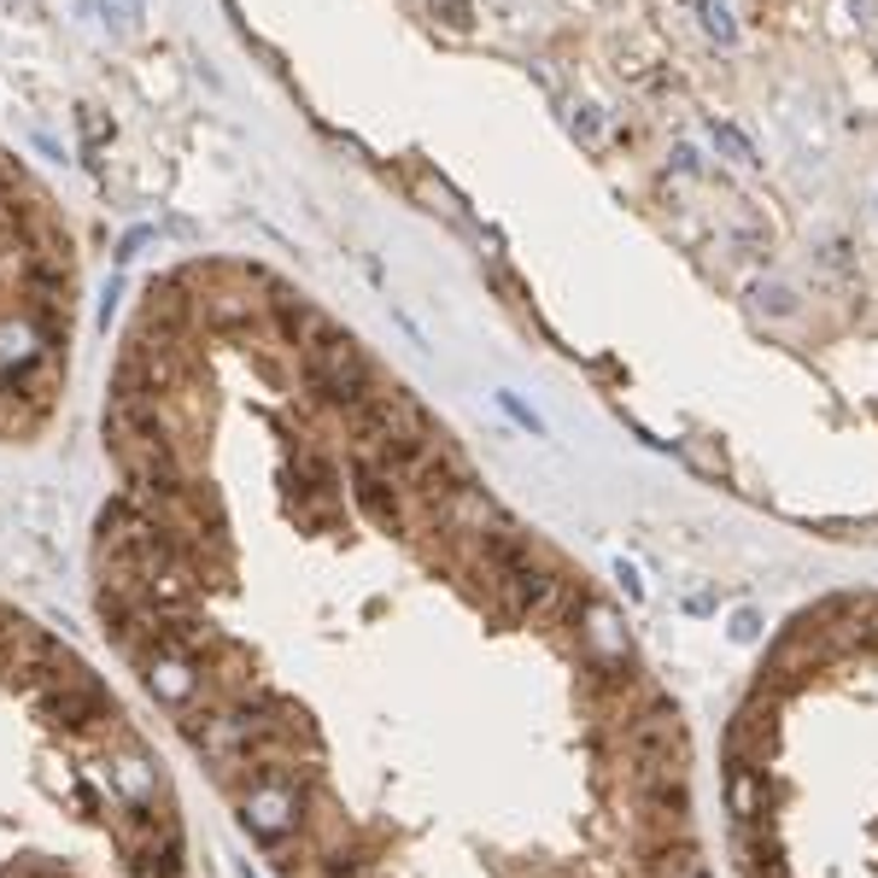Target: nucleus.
I'll list each match as a JSON object with an SVG mask.
<instances>
[{
	"instance_id": "obj_1",
	"label": "nucleus",
	"mask_w": 878,
	"mask_h": 878,
	"mask_svg": "<svg viewBox=\"0 0 878 878\" xmlns=\"http://www.w3.org/2000/svg\"><path fill=\"white\" fill-rule=\"evenodd\" d=\"M0 878H188L171 773L141 732L0 762Z\"/></svg>"
},
{
	"instance_id": "obj_2",
	"label": "nucleus",
	"mask_w": 878,
	"mask_h": 878,
	"mask_svg": "<svg viewBox=\"0 0 878 878\" xmlns=\"http://www.w3.org/2000/svg\"><path fill=\"white\" fill-rule=\"evenodd\" d=\"M708 135H715V147L732 164H744V171H755V164H762V153H755V141L738 124H726V117H708Z\"/></svg>"
},
{
	"instance_id": "obj_3",
	"label": "nucleus",
	"mask_w": 878,
	"mask_h": 878,
	"mask_svg": "<svg viewBox=\"0 0 878 878\" xmlns=\"http://www.w3.org/2000/svg\"><path fill=\"white\" fill-rule=\"evenodd\" d=\"M697 19H703V36H708V42H720V47L738 42V19H732V7H726V0H697Z\"/></svg>"
},
{
	"instance_id": "obj_4",
	"label": "nucleus",
	"mask_w": 878,
	"mask_h": 878,
	"mask_svg": "<svg viewBox=\"0 0 878 878\" xmlns=\"http://www.w3.org/2000/svg\"><path fill=\"white\" fill-rule=\"evenodd\" d=\"M750 299H755V311H767V316H797V287H785V281H755L750 287Z\"/></svg>"
},
{
	"instance_id": "obj_5",
	"label": "nucleus",
	"mask_w": 878,
	"mask_h": 878,
	"mask_svg": "<svg viewBox=\"0 0 878 878\" xmlns=\"http://www.w3.org/2000/svg\"><path fill=\"white\" fill-rule=\"evenodd\" d=\"M428 7H434V19L446 30H458V36L475 30V7H469V0H428Z\"/></svg>"
},
{
	"instance_id": "obj_6",
	"label": "nucleus",
	"mask_w": 878,
	"mask_h": 878,
	"mask_svg": "<svg viewBox=\"0 0 878 878\" xmlns=\"http://www.w3.org/2000/svg\"><path fill=\"white\" fill-rule=\"evenodd\" d=\"M685 458L703 469V475H726V451H715V446H697V439H685Z\"/></svg>"
},
{
	"instance_id": "obj_7",
	"label": "nucleus",
	"mask_w": 878,
	"mask_h": 878,
	"mask_svg": "<svg viewBox=\"0 0 878 878\" xmlns=\"http://www.w3.org/2000/svg\"><path fill=\"white\" fill-rule=\"evenodd\" d=\"M498 404H504V411H510V416H516L528 434H545V421H539V411H528V404H521L516 393H498Z\"/></svg>"
},
{
	"instance_id": "obj_8",
	"label": "nucleus",
	"mask_w": 878,
	"mask_h": 878,
	"mask_svg": "<svg viewBox=\"0 0 878 878\" xmlns=\"http://www.w3.org/2000/svg\"><path fill=\"white\" fill-rule=\"evenodd\" d=\"M820 264H825V269H850V264H855V258H850V241H825V246H820Z\"/></svg>"
},
{
	"instance_id": "obj_9",
	"label": "nucleus",
	"mask_w": 878,
	"mask_h": 878,
	"mask_svg": "<svg viewBox=\"0 0 878 878\" xmlns=\"http://www.w3.org/2000/svg\"><path fill=\"white\" fill-rule=\"evenodd\" d=\"M598 129H603L598 106H580V112H574V135H586V141H598Z\"/></svg>"
},
{
	"instance_id": "obj_10",
	"label": "nucleus",
	"mask_w": 878,
	"mask_h": 878,
	"mask_svg": "<svg viewBox=\"0 0 878 878\" xmlns=\"http://www.w3.org/2000/svg\"><path fill=\"white\" fill-rule=\"evenodd\" d=\"M732 638H744V645H750V638H755V615H750V610H744V615L732 621Z\"/></svg>"
}]
</instances>
